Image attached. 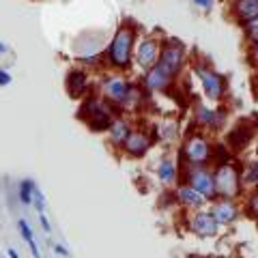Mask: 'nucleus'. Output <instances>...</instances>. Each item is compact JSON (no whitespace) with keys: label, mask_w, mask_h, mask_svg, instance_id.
Here are the masks:
<instances>
[{"label":"nucleus","mask_w":258,"mask_h":258,"mask_svg":"<svg viewBox=\"0 0 258 258\" xmlns=\"http://www.w3.org/2000/svg\"><path fill=\"white\" fill-rule=\"evenodd\" d=\"M213 183H215V196H220L224 200L235 198L239 189H241V176L239 170L230 164H222L213 174Z\"/></svg>","instance_id":"f257e3e1"},{"label":"nucleus","mask_w":258,"mask_h":258,"mask_svg":"<svg viewBox=\"0 0 258 258\" xmlns=\"http://www.w3.org/2000/svg\"><path fill=\"white\" fill-rule=\"evenodd\" d=\"M80 116L86 120L88 127H91L93 132H106V129H110V125H112L110 108L103 106L101 101L93 99V97L82 103V108H80Z\"/></svg>","instance_id":"f03ea898"},{"label":"nucleus","mask_w":258,"mask_h":258,"mask_svg":"<svg viewBox=\"0 0 258 258\" xmlns=\"http://www.w3.org/2000/svg\"><path fill=\"white\" fill-rule=\"evenodd\" d=\"M132 45H134V30L132 28H120L110 43V62L116 67H127L132 58Z\"/></svg>","instance_id":"7ed1b4c3"},{"label":"nucleus","mask_w":258,"mask_h":258,"mask_svg":"<svg viewBox=\"0 0 258 258\" xmlns=\"http://www.w3.org/2000/svg\"><path fill=\"white\" fill-rule=\"evenodd\" d=\"M183 157L196 168L203 166L205 161L211 157V144H209L205 138H200V136H194V138H189L187 142H185Z\"/></svg>","instance_id":"20e7f679"},{"label":"nucleus","mask_w":258,"mask_h":258,"mask_svg":"<svg viewBox=\"0 0 258 258\" xmlns=\"http://www.w3.org/2000/svg\"><path fill=\"white\" fill-rule=\"evenodd\" d=\"M187 183H189V187L191 189H196L200 196H205L207 198H213L215 196V183H213V174L205 170V168H194V170H189L187 174Z\"/></svg>","instance_id":"39448f33"},{"label":"nucleus","mask_w":258,"mask_h":258,"mask_svg":"<svg viewBox=\"0 0 258 258\" xmlns=\"http://www.w3.org/2000/svg\"><path fill=\"white\" fill-rule=\"evenodd\" d=\"M189 228H191L194 235H198V237H215L217 235V228H220V224L213 220L211 213L198 211V213L191 215Z\"/></svg>","instance_id":"423d86ee"},{"label":"nucleus","mask_w":258,"mask_h":258,"mask_svg":"<svg viewBox=\"0 0 258 258\" xmlns=\"http://www.w3.org/2000/svg\"><path fill=\"white\" fill-rule=\"evenodd\" d=\"M159 64H161V67H164L166 71H170V74L174 76L176 71L181 69V64H183V45H179V43L166 45L164 52H161Z\"/></svg>","instance_id":"0eeeda50"},{"label":"nucleus","mask_w":258,"mask_h":258,"mask_svg":"<svg viewBox=\"0 0 258 258\" xmlns=\"http://www.w3.org/2000/svg\"><path fill=\"white\" fill-rule=\"evenodd\" d=\"M198 76H200V80H203V86H205V91H207V95L211 97V99H217V97H222V93H224V82H222L220 76L213 74V71H209V69H203V67L198 69Z\"/></svg>","instance_id":"6e6552de"},{"label":"nucleus","mask_w":258,"mask_h":258,"mask_svg":"<svg viewBox=\"0 0 258 258\" xmlns=\"http://www.w3.org/2000/svg\"><path fill=\"white\" fill-rule=\"evenodd\" d=\"M252 136H254V129H252V125H249V120H241L239 127H237V129H232V134L228 136L230 149L241 151L249 140H252Z\"/></svg>","instance_id":"1a4fd4ad"},{"label":"nucleus","mask_w":258,"mask_h":258,"mask_svg":"<svg viewBox=\"0 0 258 258\" xmlns=\"http://www.w3.org/2000/svg\"><path fill=\"white\" fill-rule=\"evenodd\" d=\"M123 147H125V151L129 153V155H134V157H142L144 153L149 151L151 140H149L144 134H140V132H132V134L127 136V140L123 142Z\"/></svg>","instance_id":"9d476101"},{"label":"nucleus","mask_w":258,"mask_h":258,"mask_svg":"<svg viewBox=\"0 0 258 258\" xmlns=\"http://www.w3.org/2000/svg\"><path fill=\"white\" fill-rule=\"evenodd\" d=\"M213 220L217 224H232L237 220V215H239V209L230 203V200H220V203H215L213 205Z\"/></svg>","instance_id":"9b49d317"},{"label":"nucleus","mask_w":258,"mask_h":258,"mask_svg":"<svg viewBox=\"0 0 258 258\" xmlns=\"http://www.w3.org/2000/svg\"><path fill=\"white\" fill-rule=\"evenodd\" d=\"M172 82V74L170 71H166L161 64H155L151 71H149V76H147V84L149 88H155V91H164V88H168Z\"/></svg>","instance_id":"f8f14e48"},{"label":"nucleus","mask_w":258,"mask_h":258,"mask_svg":"<svg viewBox=\"0 0 258 258\" xmlns=\"http://www.w3.org/2000/svg\"><path fill=\"white\" fill-rule=\"evenodd\" d=\"M103 95L108 97L110 101H125L129 97V86L123 82V80H108L103 84Z\"/></svg>","instance_id":"ddd939ff"},{"label":"nucleus","mask_w":258,"mask_h":258,"mask_svg":"<svg viewBox=\"0 0 258 258\" xmlns=\"http://www.w3.org/2000/svg\"><path fill=\"white\" fill-rule=\"evenodd\" d=\"M67 93L71 97H82L86 93V74L84 71H71L67 76Z\"/></svg>","instance_id":"4468645a"},{"label":"nucleus","mask_w":258,"mask_h":258,"mask_svg":"<svg viewBox=\"0 0 258 258\" xmlns=\"http://www.w3.org/2000/svg\"><path fill=\"white\" fill-rule=\"evenodd\" d=\"M176 200L185 207H200L205 205V196H200L196 189H191L189 185H183V187L176 189Z\"/></svg>","instance_id":"2eb2a0df"},{"label":"nucleus","mask_w":258,"mask_h":258,"mask_svg":"<svg viewBox=\"0 0 258 258\" xmlns=\"http://www.w3.org/2000/svg\"><path fill=\"white\" fill-rule=\"evenodd\" d=\"M138 60L144 67H153L157 60V45L155 41H142L138 47Z\"/></svg>","instance_id":"dca6fc26"},{"label":"nucleus","mask_w":258,"mask_h":258,"mask_svg":"<svg viewBox=\"0 0 258 258\" xmlns=\"http://www.w3.org/2000/svg\"><path fill=\"white\" fill-rule=\"evenodd\" d=\"M18 228H20V232H22V239L28 243L30 254L35 256V258H43V256H41V252H39V245H37L35 235H32V228L28 226V222H26V220H20V222H18Z\"/></svg>","instance_id":"f3484780"},{"label":"nucleus","mask_w":258,"mask_h":258,"mask_svg":"<svg viewBox=\"0 0 258 258\" xmlns=\"http://www.w3.org/2000/svg\"><path fill=\"white\" fill-rule=\"evenodd\" d=\"M237 13L245 20L258 18V0H237Z\"/></svg>","instance_id":"a211bd4d"},{"label":"nucleus","mask_w":258,"mask_h":258,"mask_svg":"<svg viewBox=\"0 0 258 258\" xmlns=\"http://www.w3.org/2000/svg\"><path fill=\"white\" fill-rule=\"evenodd\" d=\"M198 120L205 125H211V127H220L224 123V114L222 112H213V110H207L200 106L198 108Z\"/></svg>","instance_id":"6ab92c4d"},{"label":"nucleus","mask_w":258,"mask_h":258,"mask_svg":"<svg viewBox=\"0 0 258 258\" xmlns=\"http://www.w3.org/2000/svg\"><path fill=\"white\" fill-rule=\"evenodd\" d=\"M129 134L132 132H129V125L125 120H114V123L110 125V136H112V142L114 144H123Z\"/></svg>","instance_id":"aec40b11"},{"label":"nucleus","mask_w":258,"mask_h":258,"mask_svg":"<svg viewBox=\"0 0 258 258\" xmlns=\"http://www.w3.org/2000/svg\"><path fill=\"white\" fill-rule=\"evenodd\" d=\"M157 176L164 183H172L174 179H176V168H174V164L172 161H161V164L157 166Z\"/></svg>","instance_id":"412c9836"},{"label":"nucleus","mask_w":258,"mask_h":258,"mask_svg":"<svg viewBox=\"0 0 258 258\" xmlns=\"http://www.w3.org/2000/svg\"><path fill=\"white\" fill-rule=\"evenodd\" d=\"M32 191H35V183L30 179H24L18 185V194H20V203L22 205H32Z\"/></svg>","instance_id":"4be33fe9"},{"label":"nucleus","mask_w":258,"mask_h":258,"mask_svg":"<svg viewBox=\"0 0 258 258\" xmlns=\"http://www.w3.org/2000/svg\"><path fill=\"white\" fill-rule=\"evenodd\" d=\"M243 181H245L247 185H258V161H254V164L247 168Z\"/></svg>","instance_id":"5701e85b"},{"label":"nucleus","mask_w":258,"mask_h":258,"mask_svg":"<svg viewBox=\"0 0 258 258\" xmlns=\"http://www.w3.org/2000/svg\"><path fill=\"white\" fill-rule=\"evenodd\" d=\"M247 211L252 213V217H256L258 220V189L249 196V203H247Z\"/></svg>","instance_id":"b1692460"},{"label":"nucleus","mask_w":258,"mask_h":258,"mask_svg":"<svg viewBox=\"0 0 258 258\" xmlns=\"http://www.w3.org/2000/svg\"><path fill=\"white\" fill-rule=\"evenodd\" d=\"M247 32H249V37H252L254 41H258V18H256V20H249Z\"/></svg>","instance_id":"393cba45"},{"label":"nucleus","mask_w":258,"mask_h":258,"mask_svg":"<svg viewBox=\"0 0 258 258\" xmlns=\"http://www.w3.org/2000/svg\"><path fill=\"white\" fill-rule=\"evenodd\" d=\"M11 84V74L7 69H0V86H7Z\"/></svg>","instance_id":"a878e982"},{"label":"nucleus","mask_w":258,"mask_h":258,"mask_svg":"<svg viewBox=\"0 0 258 258\" xmlns=\"http://www.w3.org/2000/svg\"><path fill=\"white\" fill-rule=\"evenodd\" d=\"M39 222H41L45 232H52V226H50V222H47V215L45 213H39Z\"/></svg>","instance_id":"bb28decb"},{"label":"nucleus","mask_w":258,"mask_h":258,"mask_svg":"<svg viewBox=\"0 0 258 258\" xmlns=\"http://www.w3.org/2000/svg\"><path fill=\"white\" fill-rule=\"evenodd\" d=\"M54 254H58V256H62V258H69L67 247H64V245H60V243H56V245H54Z\"/></svg>","instance_id":"cd10ccee"},{"label":"nucleus","mask_w":258,"mask_h":258,"mask_svg":"<svg viewBox=\"0 0 258 258\" xmlns=\"http://www.w3.org/2000/svg\"><path fill=\"white\" fill-rule=\"evenodd\" d=\"M196 5H200V7H211V3L213 0H194Z\"/></svg>","instance_id":"c85d7f7f"},{"label":"nucleus","mask_w":258,"mask_h":258,"mask_svg":"<svg viewBox=\"0 0 258 258\" xmlns=\"http://www.w3.org/2000/svg\"><path fill=\"white\" fill-rule=\"evenodd\" d=\"M7 254H9V258H20V254H18V252H15V249H13V247H9V249H7Z\"/></svg>","instance_id":"c756f323"},{"label":"nucleus","mask_w":258,"mask_h":258,"mask_svg":"<svg viewBox=\"0 0 258 258\" xmlns=\"http://www.w3.org/2000/svg\"><path fill=\"white\" fill-rule=\"evenodd\" d=\"M3 54H7V45H5L3 41H0V56H3Z\"/></svg>","instance_id":"7c9ffc66"},{"label":"nucleus","mask_w":258,"mask_h":258,"mask_svg":"<svg viewBox=\"0 0 258 258\" xmlns=\"http://www.w3.org/2000/svg\"><path fill=\"white\" fill-rule=\"evenodd\" d=\"M254 58L258 60V43H256V50H254Z\"/></svg>","instance_id":"2f4dec72"}]
</instances>
